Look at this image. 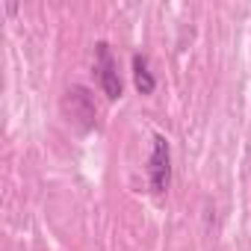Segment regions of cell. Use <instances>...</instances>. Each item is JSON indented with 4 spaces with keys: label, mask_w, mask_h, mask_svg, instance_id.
<instances>
[{
    "label": "cell",
    "mask_w": 251,
    "mask_h": 251,
    "mask_svg": "<svg viewBox=\"0 0 251 251\" xmlns=\"http://www.w3.org/2000/svg\"><path fill=\"white\" fill-rule=\"evenodd\" d=\"M148 180H151V192L157 195H163L172 183V148L163 133H154V145L148 157Z\"/></svg>",
    "instance_id": "obj_1"
},
{
    "label": "cell",
    "mask_w": 251,
    "mask_h": 251,
    "mask_svg": "<svg viewBox=\"0 0 251 251\" xmlns=\"http://www.w3.org/2000/svg\"><path fill=\"white\" fill-rule=\"evenodd\" d=\"M95 71H98V83H100L103 95L109 100H118L121 98V77H118V65H115V56H112L106 42L95 45Z\"/></svg>",
    "instance_id": "obj_2"
},
{
    "label": "cell",
    "mask_w": 251,
    "mask_h": 251,
    "mask_svg": "<svg viewBox=\"0 0 251 251\" xmlns=\"http://www.w3.org/2000/svg\"><path fill=\"white\" fill-rule=\"evenodd\" d=\"M133 83H136L139 95H151L157 89V80H154V74L148 68V56L145 53H136L133 56Z\"/></svg>",
    "instance_id": "obj_3"
}]
</instances>
